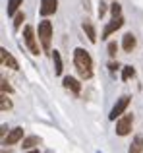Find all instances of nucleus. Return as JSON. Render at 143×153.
Segmentation results:
<instances>
[{
    "label": "nucleus",
    "mask_w": 143,
    "mask_h": 153,
    "mask_svg": "<svg viewBox=\"0 0 143 153\" xmlns=\"http://www.w3.org/2000/svg\"><path fill=\"white\" fill-rule=\"evenodd\" d=\"M74 64L83 79H89L93 76V58H91V54L87 51L75 49L74 51Z\"/></svg>",
    "instance_id": "1"
},
{
    "label": "nucleus",
    "mask_w": 143,
    "mask_h": 153,
    "mask_svg": "<svg viewBox=\"0 0 143 153\" xmlns=\"http://www.w3.org/2000/svg\"><path fill=\"white\" fill-rule=\"evenodd\" d=\"M39 41H41L43 49H50V41H52V23L49 19H43L39 23Z\"/></svg>",
    "instance_id": "2"
},
{
    "label": "nucleus",
    "mask_w": 143,
    "mask_h": 153,
    "mask_svg": "<svg viewBox=\"0 0 143 153\" xmlns=\"http://www.w3.org/2000/svg\"><path fill=\"white\" fill-rule=\"evenodd\" d=\"M23 39H25L27 49L33 52V54H39V52H41L39 43H37V37H35V29L31 25H25V29H23Z\"/></svg>",
    "instance_id": "3"
},
{
    "label": "nucleus",
    "mask_w": 143,
    "mask_h": 153,
    "mask_svg": "<svg viewBox=\"0 0 143 153\" xmlns=\"http://www.w3.org/2000/svg\"><path fill=\"white\" fill-rule=\"evenodd\" d=\"M132 126H133V114L120 116L118 122H116V134L118 136H128L132 132Z\"/></svg>",
    "instance_id": "4"
},
{
    "label": "nucleus",
    "mask_w": 143,
    "mask_h": 153,
    "mask_svg": "<svg viewBox=\"0 0 143 153\" xmlns=\"http://www.w3.org/2000/svg\"><path fill=\"white\" fill-rule=\"evenodd\" d=\"M128 105H130V97H120V99L116 101V105L112 107V111H110L108 118H110V120H116V118H120V116L124 114V111L128 108Z\"/></svg>",
    "instance_id": "5"
},
{
    "label": "nucleus",
    "mask_w": 143,
    "mask_h": 153,
    "mask_svg": "<svg viewBox=\"0 0 143 153\" xmlns=\"http://www.w3.org/2000/svg\"><path fill=\"white\" fill-rule=\"evenodd\" d=\"M122 25H124V18H122V16H114V18H112V22H108V23H106L105 31H102V39L110 37V35H112L114 31H118Z\"/></svg>",
    "instance_id": "6"
},
{
    "label": "nucleus",
    "mask_w": 143,
    "mask_h": 153,
    "mask_svg": "<svg viewBox=\"0 0 143 153\" xmlns=\"http://www.w3.org/2000/svg\"><path fill=\"white\" fill-rule=\"evenodd\" d=\"M0 58H2V64L4 66H8V68H12V70H19V64H18V60L14 58V56L10 54L6 49H0Z\"/></svg>",
    "instance_id": "7"
},
{
    "label": "nucleus",
    "mask_w": 143,
    "mask_h": 153,
    "mask_svg": "<svg viewBox=\"0 0 143 153\" xmlns=\"http://www.w3.org/2000/svg\"><path fill=\"white\" fill-rule=\"evenodd\" d=\"M21 138H23V128H14V130L4 138V146H14V143H18Z\"/></svg>",
    "instance_id": "8"
},
{
    "label": "nucleus",
    "mask_w": 143,
    "mask_h": 153,
    "mask_svg": "<svg viewBox=\"0 0 143 153\" xmlns=\"http://www.w3.org/2000/svg\"><path fill=\"white\" fill-rule=\"evenodd\" d=\"M56 8H58V0H41V14L43 16L54 14Z\"/></svg>",
    "instance_id": "9"
},
{
    "label": "nucleus",
    "mask_w": 143,
    "mask_h": 153,
    "mask_svg": "<svg viewBox=\"0 0 143 153\" xmlns=\"http://www.w3.org/2000/svg\"><path fill=\"white\" fill-rule=\"evenodd\" d=\"M64 87H66V89H70V91H74L75 95L81 91V85H79V82H77L75 78H72V76H66V78H64Z\"/></svg>",
    "instance_id": "10"
},
{
    "label": "nucleus",
    "mask_w": 143,
    "mask_h": 153,
    "mask_svg": "<svg viewBox=\"0 0 143 153\" xmlns=\"http://www.w3.org/2000/svg\"><path fill=\"white\" fill-rule=\"evenodd\" d=\"M122 47H124L126 52H132L133 47H136V37H133L132 33H126L124 35V41H122Z\"/></svg>",
    "instance_id": "11"
},
{
    "label": "nucleus",
    "mask_w": 143,
    "mask_h": 153,
    "mask_svg": "<svg viewBox=\"0 0 143 153\" xmlns=\"http://www.w3.org/2000/svg\"><path fill=\"white\" fill-rule=\"evenodd\" d=\"M130 153H143V136H136L130 146Z\"/></svg>",
    "instance_id": "12"
},
{
    "label": "nucleus",
    "mask_w": 143,
    "mask_h": 153,
    "mask_svg": "<svg viewBox=\"0 0 143 153\" xmlns=\"http://www.w3.org/2000/svg\"><path fill=\"white\" fill-rule=\"evenodd\" d=\"M83 31L87 33V37H89L91 43H97V33H95V27H93V23H91V22L83 23Z\"/></svg>",
    "instance_id": "13"
},
{
    "label": "nucleus",
    "mask_w": 143,
    "mask_h": 153,
    "mask_svg": "<svg viewBox=\"0 0 143 153\" xmlns=\"http://www.w3.org/2000/svg\"><path fill=\"white\" fill-rule=\"evenodd\" d=\"M21 2H23V0H8V6H6L8 16H15V14H18V8L21 6Z\"/></svg>",
    "instance_id": "14"
},
{
    "label": "nucleus",
    "mask_w": 143,
    "mask_h": 153,
    "mask_svg": "<svg viewBox=\"0 0 143 153\" xmlns=\"http://www.w3.org/2000/svg\"><path fill=\"white\" fill-rule=\"evenodd\" d=\"M52 60H54V72L60 76V74H62V68H64V66H62V58H60V52H58V51L52 52Z\"/></svg>",
    "instance_id": "15"
},
{
    "label": "nucleus",
    "mask_w": 143,
    "mask_h": 153,
    "mask_svg": "<svg viewBox=\"0 0 143 153\" xmlns=\"http://www.w3.org/2000/svg\"><path fill=\"white\" fill-rule=\"evenodd\" d=\"M33 146H39V138H37V136H31V138H25V140H23V149H31V147H33Z\"/></svg>",
    "instance_id": "16"
},
{
    "label": "nucleus",
    "mask_w": 143,
    "mask_h": 153,
    "mask_svg": "<svg viewBox=\"0 0 143 153\" xmlns=\"http://www.w3.org/2000/svg\"><path fill=\"white\" fill-rule=\"evenodd\" d=\"M0 108L2 111H10L12 108V101L6 97V93H2V97H0Z\"/></svg>",
    "instance_id": "17"
},
{
    "label": "nucleus",
    "mask_w": 143,
    "mask_h": 153,
    "mask_svg": "<svg viewBox=\"0 0 143 153\" xmlns=\"http://www.w3.org/2000/svg\"><path fill=\"white\" fill-rule=\"evenodd\" d=\"M23 19H25V16H23V12H18V14L14 16V27L18 29V27H21Z\"/></svg>",
    "instance_id": "18"
},
{
    "label": "nucleus",
    "mask_w": 143,
    "mask_h": 153,
    "mask_svg": "<svg viewBox=\"0 0 143 153\" xmlns=\"http://www.w3.org/2000/svg\"><path fill=\"white\" fill-rule=\"evenodd\" d=\"M133 74H136V70H133L132 66H126V68H124V72H122V79H130Z\"/></svg>",
    "instance_id": "19"
},
{
    "label": "nucleus",
    "mask_w": 143,
    "mask_h": 153,
    "mask_svg": "<svg viewBox=\"0 0 143 153\" xmlns=\"http://www.w3.org/2000/svg\"><path fill=\"white\" fill-rule=\"evenodd\" d=\"M110 12H112V16H120L122 6H120L118 2H112V4H110Z\"/></svg>",
    "instance_id": "20"
},
{
    "label": "nucleus",
    "mask_w": 143,
    "mask_h": 153,
    "mask_svg": "<svg viewBox=\"0 0 143 153\" xmlns=\"http://www.w3.org/2000/svg\"><path fill=\"white\" fill-rule=\"evenodd\" d=\"M0 87H2V93H12V85L4 78H2V85H0Z\"/></svg>",
    "instance_id": "21"
},
{
    "label": "nucleus",
    "mask_w": 143,
    "mask_h": 153,
    "mask_svg": "<svg viewBox=\"0 0 143 153\" xmlns=\"http://www.w3.org/2000/svg\"><path fill=\"white\" fill-rule=\"evenodd\" d=\"M116 51H118V45H116V43H108V54L110 56H116Z\"/></svg>",
    "instance_id": "22"
},
{
    "label": "nucleus",
    "mask_w": 143,
    "mask_h": 153,
    "mask_svg": "<svg viewBox=\"0 0 143 153\" xmlns=\"http://www.w3.org/2000/svg\"><path fill=\"white\" fill-rule=\"evenodd\" d=\"M105 12H106V4H105V2H101V6H99V16L102 18V16H105Z\"/></svg>",
    "instance_id": "23"
},
{
    "label": "nucleus",
    "mask_w": 143,
    "mask_h": 153,
    "mask_svg": "<svg viewBox=\"0 0 143 153\" xmlns=\"http://www.w3.org/2000/svg\"><path fill=\"white\" fill-rule=\"evenodd\" d=\"M108 68H110V72H114V70H118V64H116V62H110Z\"/></svg>",
    "instance_id": "24"
},
{
    "label": "nucleus",
    "mask_w": 143,
    "mask_h": 153,
    "mask_svg": "<svg viewBox=\"0 0 143 153\" xmlns=\"http://www.w3.org/2000/svg\"><path fill=\"white\" fill-rule=\"evenodd\" d=\"M0 136H2V140L6 138V124H2V130H0Z\"/></svg>",
    "instance_id": "25"
},
{
    "label": "nucleus",
    "mask_w": 143,
    "mask_h": 153,
    "mask_svg": "<svg viewBox=\"0 0 143 153\" xmlns=\"http://www.w3.org/2000/svg\"><path fill=\"white\" fill-rule=\"evenodd\" d=\"M27 153H39V151H37V149H33V151H27Z\"/></svg>",
    "instance_id": "26"
},
{
    "label": "nucleus",
    "mask_w": 143,
    "mask_h": 153,
    "mask_svg": "<svg viewBox=\"0 0 143 153\" xmlns=\"http://www.w3.org/2000/svg\"><path fill=\"white\" fill-rule=\"evenodd\" d=\"M2 153H6V151H2Z\"/></svg>",
    "instance_id": "27"
}]
</instances>
